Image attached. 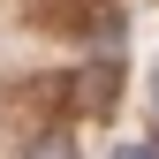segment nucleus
Returning a JSON list of instances; mask_svg holds the SVG:
<instances>
[{"mask_svg":"<svg viewBox=\"0 0 159 159\" xmlns=\"http://www.w3.org/2000/svg\"><path fill=\"white\" fill-rule=\"evenodd\" d=\"M30 159H76V136H68V129H53V136H38V144H30Z\"/></svg>","mask_w":159,"mask_h":159,"instance_id":"nucleus-1","label":"nucleus"},{"mask_svg":"<svg viewBox=\"0 0 159 159\" xmlns=\"http://www.w3.org/2000/svg\"><path fill=\"white\" fill-rule=\"evenodd\" d=\"M114 159H159L152 144H114Z\"/></svg>","mask_w":159,"mask_h":159,"instance_id":"nucleus-2","label":"nucleus"},{"mask_svg":"<svg viewBox=\"0 0 159 159\" xmlns=\"http://www.w3.org/2000/svg\"><path fill=\"white\" fill-rule=\"evenodd\" d=\"M152 106H159V68H152Z\"/></svg>","mask_w":159,"mask_h":159,"instance_id":"nucleus-3","label":"nucleus"}]
</instances>
